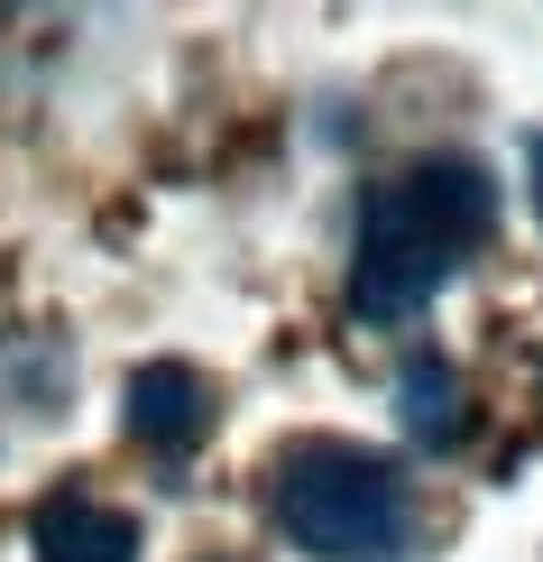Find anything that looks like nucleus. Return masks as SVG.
<instances>
[{
    "mask_svg": "<svg viewBox=\"0 0 543 562\" xmlns=\"http://www.w3.org/2000/svg\"><path fill=\"white\" fill-rule=\"evenodd\" d=\"M396 425H406L423 452H452L470 434V387H461V369L442 360V350H415V360L396 369Z\"/></svg>",
    "mask_w": 543,
    "mask_h": 562,
    "instance_id": "5",
    "label": "nucleus"
},
{
    "mask_svg": "<svg viewBox=\"0 0 543 562\" xmlns=\"http://www.w3.org/2000/svg\"><path fill=\"white\" fill-rule=\"evenodd\" d=\"M525 157H534V213H543V138H534V148H525Z\"/></svg>",
    "mask_w": 543,
    "mask_h": 562,
    "instance_id": "6",
    "label": "nucleus"
},
{
    "mask_svg": "<svg viewBox=\"0 0 543 562\" xmlns=\"http://www.w3.org/2000/svg\"><path fill=\"white\" fill-rule=\"evenodd\" d=\"M29 544L37 562H138V517L92 488H56L29 507Z\"/></svg>",
    "mask_w": 543,
    "mask_h": 562,
    "instance_id": "4",
    "label": "nucleus"
},
{
    "mask_svg": "<svg viewBox=\"0 0 543 562\" xmlns=\"http://www.w3.org/2000/svg\"><path fill=\"white\" fill-rule=\"evenodd\" d=\"M498 231V184L479 157H423L387 176L360 203L350 240V314L360 323H415L423 304L461 277V259Z\"/></svg>",
    "mask_w": 543,
    "mask_h": 562,
    "instance_id": "1",
    "label": "nucleus"
},
{
    "mask_svg": "<svg viewBox=\"0 0 543 562\" xmlns=\"http://www.w3.org/2000/svg\"><path fill=\"white\" fill-rule=\"evenodd\" d=\"M276 526L295 535L314 562H396L415 544V498L406 471L369 442H332L304 434L276 452Z\"/></svg>",
    "mask_w": 543,
    "mask_h": 562,
    "instance_id": "2",
    "label": "nucleus"
},
{
    "mask_svg": "<svg viewBox=\"0 0 543 562\" xmlns=\"http://www.w3.org/2000/svg\"><path fill=\"white\" fill-rule=\"evenodd\" d=\"M129 434L148 442V452H167L184 461L194 442L212 434V379L203 369H184V360H148V369H129Z\"/></svg>",
    "mask_w": 543,
    "mask_h": 562,
    "instance_id": "3",
    "label": "nucleus"
}]
</instances>
